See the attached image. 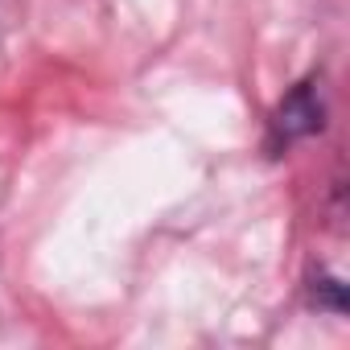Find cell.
I'll return each mask as SVG.
<instances>
[{
    "instance_id": "1",
    "label": "cell",
    "mask_w": 350,
    "mask_h": 350,
    "mask_svg": "<svg viewBox=\"0 0 350 350\" xmlns=\"http://www.w3.org/2000/svg\"><path fill=\"white\" fill-rule=\"evenodd\" d=\"M321 128H325L321 79H317V75H305V79H297V83L276 99V107L268 111V124H264V152H268V157H284V152L297 148L301 140H313Z\"/></svg>"
},
{
    "instance_id": "2",
    "label": "cell",
    "mask_w": 350,
    "mask_h": 350,
    "mask_svg": "<svg viewBox=\"0 0 350 350\" xmlns=\"http://www.w3.org/2000/svg\"><path fill=\"white\" fill-rule=\"evenodd\" d=\"M309 305L313 309H329V313H346V284L338 276H309Z\"/></svg>"
}]
</instances>
